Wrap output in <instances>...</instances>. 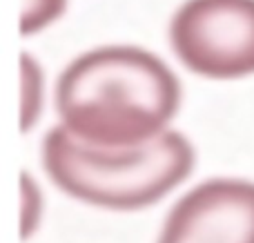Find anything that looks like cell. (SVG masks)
I'll list each match as a JSON object with an SVG mask.
<instances>
[{"label":"cell","instance_id":"6da1fadb","mask_svg":"<svg viewBox=\"0 0 254 243\" xmlns=\"http://www.w3.org/2000/svg\"><path fill=\"white\" fill-rule=\"evenodd\" d=\"M181 105L176 74L147 49L107 45L80 54L61 74L63 127L101 147H134L165 134Z\"/></svg>","mask_w":254,"mask_h":243},{"label":"cell","instance_id":"7a4b0ae2","mask_svg":"<svg viewBox=\"0 0 254 243\" xmlns=\"http://www.w3.org/2000/svg\"><path fill=\"white\" fill-rule=\"evenodd\" d=\"M194 147L183 134L165 132L134 147H101L65 129H49L43 165L65 194L107 210H140L161 201L190 177Z\"/></svg>","mask_w":254,"mask_h":243},{"label":"cell","instance_id":"3957f363","mask_svg":"<svg viewBox=\"0 0 254 243\" xmlns=\"http://www.w3.org/2000/svg\"><path fill=\"white\" fill-rule=\"evenodd\" d=\"M170 43L190 71L230 80L254 74V0H185Z\"/></svg>","mask_w":254,"mask_h":243},{"label":"cell","instance_id":"277c9868","mask_svg":"<svg viewBox=\"0 0 254 243\" xmlns=\"http://www.w3.org/2000/svg\"><path fill=\"white\" fill-rule=\"evenodd\" d=\"M158 243H254V183L212 179L167 214Z\"/></svg>","mask_w":254,"mask_h":243},{"label":"cell","instance_id":"5b68a950","mask_svg":"<svg viewBox=\"0 0 254 243\" xmlns=\"http://www.w3.org/2000/svg\"><path fill=\"white\" fill-rule=\"evenodd\" d=\"M22 80H25V87H22V98H25V105H22V129L27 132L34 125V121L38 119L40 98H43V78H40L38 62L31 61L29 54L22 56Z\"/></svg>","mask_w":254,"mask_h":243},{"label":"cell","instance_id":"8992f818","mask_svg":"<svg viewBox=\"0 0 254 243\" xmlns=\"http://www.w3.org/2000/svg\"><path fill=\"white\" fill-rule=\"evenodd\" d=\"M67 0H22V34L29 36L45 29L63 16Z\"/></svg>","mask_w":254,"mask_h":243}]
</instances>
